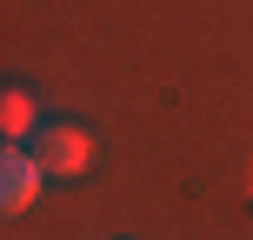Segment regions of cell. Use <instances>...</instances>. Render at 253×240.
Listing matches in <instances>:
<instances>
[{"label": "cell", "instance_id": "6da1fadb", "mask_svg": "<svg viewBox=\"0 0 253 240\" xmlns=\"http://www.w3.org/2000/svg\"><path fill=\"white\" fill-rule=\"evenodd\" d=\"M27 153H34V167L47 180H80L93 167V134L74 120H40L34 134H27Z\"/></svg>", "mask_w": 253, "mask_h": 240}, {"label": "cell", "instance_id": "7a4b0ae2", "mask_svg": "<svg viewBox=\"0 0 253 240\" xmlns=\"http://www.w3.org/2000/svg\"><path fill=\"white\" fill-rule=\"evenodd\" d=\"M40 187H47V174L34 167V153L13 147V140H0V220H20L27 207L40 200Z\"/></svg>", "mask_w": 253, "mask_h": 240}, {"label": "cell", "instance_id": "3957f363", "mask_svg": "<svg viewBox=\"0 0 253 240\" xmlns=\"http://www.w3.org/2000/svg\"><path fill=\"white\" fill-rule=\"evenodd\" d=\"M40 127V107L34 94L20 87V80H0V140H13V147H27V134Z\"/></svg>", "mask_w": 253, "mask_h": 240}]
</instances>
